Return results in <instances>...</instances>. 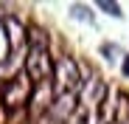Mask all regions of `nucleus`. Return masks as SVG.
Returning <instances> with one entry per match:
<instances>
[{
  "instance_id": "1",
  "label": "nucleus",
  "mask_w": 129,
  "mask_h": 124,
  "mask_svg": "<svg viewBox=\"0 0 129 124\" xmlns=\"http://www.w3.org/2000/svg\"><path fill=\"white\" fill-rule=\"evenodd\" d=\"M31 93H34V85L25 73L14 76L11 82H6L3 88H0V105H3L6 113H14V110H23L28 107L31 101Z\"/></svg>"
},
{
  "instance_id": "2",
  "label": "nucleus",
  "mask_w": 129,
  "mask_h": 124,
  "mask_svg": "<svg viewBox=\"0 0 129 124\" xmlns=\"http://www.w3.org/2000/svg\"><path fill=\"white\" fill-rule=\"evenodd\" d=\"M81 68L73 56L53 59V90L56 93H76L81 88Z\"/></svg>"
},
{
  "instance_id": "3",
  "label": "nucleus",
  "mask_w": 129,
  "mask_h": 124,
  "mask_svg": "<svg viewBox=\"0 0 129 124\" xmlns=\"http://www.w3.org/2000/svg\"><path fill=\"white\" fill-rule=\"evenodd\" d=\"M23 73L31 79V85L53 82V56H51V51H28V56L23 59Z\"/></svg>"
},
{
  "instance_id": "4",
  "label": "nucleus",
  "mask_w": 129,
  "mask_h": 124,
  "mask_svg": "<svg viewBox=\"0 0 129 124\" xmlns=\"http://www.w3.org/2000/svg\"><path fill=\"white\" fill-rule=\"evenodd\" d=\"M76 110H79V93H56L45 116L51 124H64L76 116Z\"/></svg>"
},
{
  "instance_id": "5",
  "label": "nucleus",
  "mask_w": 129,
  "mask_h": 124,
  "mask_svg": "<svg viewBox=\"0 0 129 124\" xmlns=\"http://www.w3.org/2000/svg\"><path fill=\"white\" fill-rule=\"evenodd\" d=\"M0 23H3V37H6L9 54H20L23 45H25V28L28 26H23V20L14 17V14H6Z\"/></svg>"
},
{
  "instance_id": "6",
  "label": "nucleus",
  "mask_w": 129,
  "mask_h": 124,
  "mask_svg": "<svg viewBox=\"0 0 129 124\" xmlns=\"http://www.w3.org/2000/svg\"><path fill=\"white\" fill-rule=\"evenodd\" d=\"M56 99V90H53V82H39L34 85V93H31V101H28V110H31V118H42L48 113L51 101Z\"/></svg>"
},
{
  "instance_id": "7",
  "label": "nucleus",
  "mask_w": 129,
  "mask_h": 124,
  "mask_svg": "<svg viewBox=\"0 0 129 124\" xmlns=\"http://www.w3.org/2000/svg\"><path fill=\"white\" fill-rule=\"evenodd\" d=\"M23 59L25 56H20V54H9L0 59V85H6V82H11L14 76L23 73Z\"/></svg>"
},
{
  "instance_id": "8",
  "label": "nucleus",
  "mask_w": 129,
  "mask_h": 124,
  "mask_svg": "<svg viewBox=\"0 0 129 124\" xmlns=\"http://www.w3.org/2000/svg\"><path fill=\"white\" fill-rule=\"evenodd\" d=\"M25 45H28V51H48L51 48V34L39 26H28L25 28Z\"/></svg>"
},
{
  "instance_id": "9",
  "label": "nucleus",
  "mask_w": 129,
  "mask_h": 124,
  "mask_svg": "<svg viewBox=\"0 0 129 124\" xmlns=\"http://www.w3.org/2000/svg\"><path fill=\"white\" fill-rule=\"evenodd\" d=\"M70 17L79 20V23H87V26L95 23V14H93V9H90L87 3H73V6H70Z\"/></svg>"
},
{
  "instance_id": "10",
  "label": "nucleus",
  "mask_w": 129,
  "mask_h": 124,
  "mask_svg": "<svg viewBox=\"0 0 129 124\" xmlns=\"http://www.w3.org/2000/svg\"><path fill=\"white\" fill-rule=\"evenodd\" d=\"M95 9H101L104 14H110V17H123V11H121V6L118 3H112V0H98V3H95Z\"/></svg>"
},
{
  "instance_id": "11",
  "label": "nucleus",
  "mask_w": 129,
  "mask_h": 124,
  "mask_svg": "<svg viewBox=\"0 0 129 124\" xmlns=\"http://www.w3.org/2000/svg\"><path fill=\"white\" fill-rule=\"evenodd\" d=\"M101 56H104L107 62H115V59L121 56V48H118L115 43H104V45H101Z\"/></svg>"
},
{
  "instance_id": "12",
  "label": "nucleus",
  "mask_w": 129,
  "mask_h": 124,
  "mask_svg": "<svg viewBox=\"0 0 129 124\" xmlns=\"http://www.w3.org/2000/svg\"><path fill=\"white\" fill-rule=\"evenodd\" d=\"M121 73H123V76H129V54H126V56H123V62H121Z\"/></svg>"
}]
</instances>
